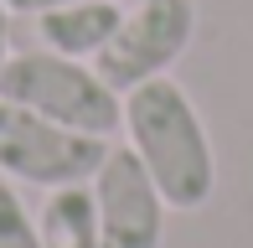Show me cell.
Wrapping results in <instances>:
<instances>
[{"label": "cell", "mask_w": 253, "mask_h": 248, "mask_svg": "<svg viewBox=\"0 0 253 248\" xmlns=\"http://www.w3.org/2000/svg\"><path fill=\"white\" fill-rule=\"evenodd\" d=\"M0 248H42V228L10 181H0Z\"/></svg>", "instance_id": "obj_8"}, {"label": "cell", "mask_w": 253, "mask_h": 248, "mask_svg": "<svg viewBox=\"0 0 253 248\" xmlns=\"http://www.w3.org/2000/svg\"><path fill=\"white\" fill-rule=\"evenodd\" d=\"M5 21H10V5L0 0V73H5V62H10V26Z\"/></svg>", "instance_id": "obj_10"}, {"label": "cell", "mask_w": 253, "mask_h": 248, "mask_svg": "<svg viewBox=\"0 0 253 248\" xmlns=\"http://www.w3.org/2000/svg\"><path fill=\"white\" fill-rule=\"evenodd\" d=\"M119 21H124L119 0H73V5L42 10L37 16V37H42V47L62 52V57L93 62L98 52L109 47V37L119 31Z\"/></svg>", "instance_id": "obj_6"}, {"label": "cell", "mask_w": 253, "mask_h": 248, "mask_svg": "<svg viewBox=\"0 0 253 248\" xmlns=\"http://www.w3.org/2000/svg\"><path fill=\"white\" fill-rule=\"evenodd\" d=\"M42 248H103L98 233V207H93V186L73 181V186H52L47 207L37 217Z\"/></svg>", "instance_id": "obj_7"}, {"label": "cell", "mask_w": 253, "mask_h": 248, "mask_svg": "<svg viewBox=\"0 0 253 248\" xmlns=\"http://www.w3.org/2000/svg\"><path fill=\"white\" fill-rule=\"evenodd\" d=\"M191 37H197V0H140L134 10H124L119 31L93 57V67L124 98L129 88L150 83V78H166L186 57Z\"/></svg>", "instance_id": "obj_4"}, {"label": "cell", "mask_w": 253, "mask_h": 248, "mask_svg": "<svg viewBox=\"0 0 253 248\" xmlns=\"http://www.w3.org/2000/svg\"><path fill=\"white\" fill-rule=\"evenodd\" d=\"M10 10H21V16H42V10H57V5H73V0H5Z\"/></svg>", "instance_id": "obj_9"}, {"label": "cell", "mask_w": 253, "mask_h": 248, "mask_svg": "<svg viewBox=\"0 0 253 248\" xmlns=\"http://www.w3.org/2000/svg\"><path fill=\"white\" fill-rule=\"evenodd\" d=\"M124 145L140 155V165L150 171L170 212L207 207L217 186V155L197 104L170 73L124 93Z\"/></svg>", "instance_id": "obj_1"}, {"label": "cell", "mask_w": 253, "mask_h": 248, "mask_svg": "<svg viewBox=\"0 0 253 248\" xmlns=\"http://www.w3.org/2000/svg\"><path fill=\"white\" fill-rule=\"evenodd\" d=\"M0 98L62 124V129L98 134V140L119 134L124 124V98L98 78V67H88L83 57H62L52 47L16 52L0 73Z\"/></svg>", "instance_id": "obj_2"}, {"label": "cell", "mask_w": 253, "mask_h": 248, "mask_svg": "<svg viewBox=\"0 0 253 248\" xmlns=\"http://www.w3.org/2000/svg\"><path fill=\"white\" fill-rule=\"evenodd\" d=\"M103 155H109V140L62 129V124L0 98V171L10 181L47 186V191L73 186V181H93Z\"/></svg>", "instance_id": "obj_3"}, {"label": "cell", "mask_w": 253, "mask_h": 248, "mask_svg": "<svg viewBox=\"0 0 253 248\" xmlns=\"http://www.w3.org/2000/svg\"><path fill=\"white\" fill-rule=\"evenodd\" d=\"M93 207H98V233L103 248H160L166 238V197L150 181V171L140 165V155L129 145H119L103 155L93 171Z\"/></svg>", "instance_id": "obj_5"}]
</instances>
